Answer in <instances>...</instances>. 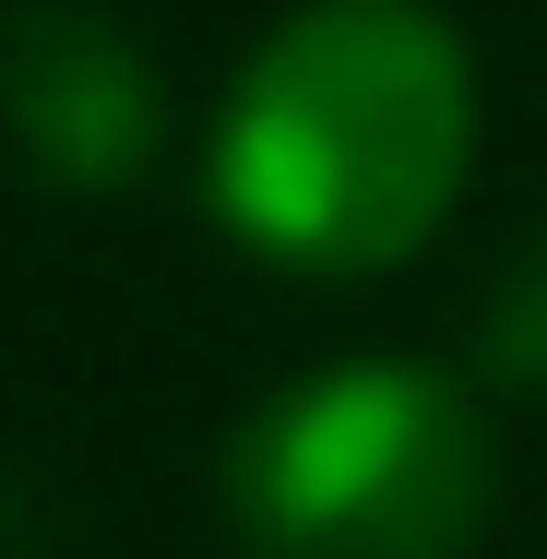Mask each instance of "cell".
<instances>
[{"mask_svg":"<svg viewBox=\"0 0 547 559\" xmlns=\"http://www.w3.org/2000/svg\"><path fill=\"white\" fill-rule=\"evenodd\" d=\"M476 167V60L429 0H298L226 84L203 191L286 274H393Z\"/></svg>","mask_w":547,"mask_h":559,"instance_id":"6da1fadb","label":"cell"},{"mask_svg":"<svg viewBox=\"0 0 547 559\" xmlns=\"http://www.w3.org/2000/svg\"><path fill=\"white\" fill-rule=\"evenodd\" d=\"M226 524L250 559H476L500 524L488 381L429 357H333L226 429Z\"/></svg>","mask_w":547,"mask_h":559,"instance_id":"7a4b0ae2","label":"cell"},{"mask_svg":"<svg viewBox=\"0 0 547 559\" xmlns=\"http://www.w3.org/2000/svg\"><path fill=\"white\" fill-rule=\"evenodd\" d=\"M0 143L48 191H119L167 143V84L96 0H24L0 12Z\"/></svg>","mask_w":547,"mask_h":559,"instance_id":"3957f363","label":"cell"},{"mask_svg":"<svg viewBox=\"0 0 547 559\" xmlns=\"http://www.w3.org/2000/svg\"><path fill=\"white\" fill-rule=\"evenodd\" d=\"M476 381L488 393H547V226L500 262V286L476 298Z\"/></svg>","mask_w":547,"mask_h":559,"instance_id":"277c9868","label":"cell"}]
</instances>
